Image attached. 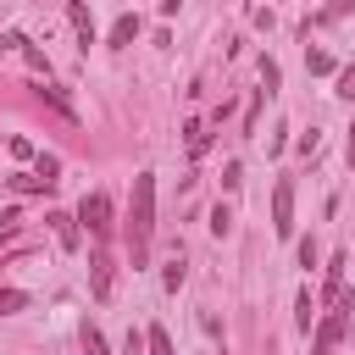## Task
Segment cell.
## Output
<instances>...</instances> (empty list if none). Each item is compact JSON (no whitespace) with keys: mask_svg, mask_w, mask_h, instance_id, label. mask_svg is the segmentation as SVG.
Instances as JSON below:
<instances>
[{"mask_svg":"<svg viewBox=\"0 0 355 355\" xmlns=\"http://www.w3.org/2000/svg\"><path fill=\"white\" fill-rule=\"evenodd\" d=\"M11 189H17V194H39V189H44V183H39V178H33V172H17V178H11Z\"/></svg>","mask_w":355,"mask_h":355,"instance_id":"obj_17","label":"cell"},{"mask_svg":"<svg viewBox=\"0 0 355 355\" xmlns=\"http://www.w3.org/2000/svg\"><path fill=\"white\" fill-rule=\"evenodd\" d=\"M211 233H216V239H227V233H233V211H227V205H216V211H211Z\"/></svg>","mask_w":355,"mask_h":355,"instance_id":"obj_13","label":"cell"},{"mask_svg":"<svg viewBox=\"0 0 355 355\" xmlns=\"http://www.w3.org/2000/svg\"><path fill=\"white\" fill-rule=\"evenodd\" d=\"M144 344H150V355H178V349H172V338H166V327H150V333H144Z\"/></svg>","mask_w":355,"mask_h":355,"instance_id":"obj_11","label":"cell"},{"mask_svg":"<svg viewBox=\"0 0 355 355\" xmlns=\"http://www.w3.org/2000/svg\"><path fill=\"white\" fill-rule=\"evenodd\" d=\"M22 305H28L22 288H0V316H11V311H22Z\"/></svg>","mask_w":355,"mask_h":355,"instance_id":"obj_16","label":"cell"},{"mask_svg":"<svg viewBox=\"0 0 355 355\" xmlns=\"http://www.w3.org/2000/svg\"><path fill=\"white\" fill-rule=\"evenodd\" d=\"M78 227H89L94 244H105V239H111V200H105V194H83V205H78Z\"/></svg>","mask_w":355,"mask_h":355,"instance_id":"obj_2","label":"cell"},{"mask_svg":"<svg viewBox=\"0 0 355 355\" xmlns=\"http://www.w3.org/2000/svg\"><path fill=\"white\" fill-rule=\"evenodd\" d=\"M33 178H39L44 189H55V183H61V161H55V155H39V161H33Z\"/></svg>","mask_w":355,"mask_h":355,"instance_id":"obj_10","label":"cell"},{"mask_svg":"<svg viewBox=\"0 0 355 355\" xmlns=\"http://www.w3.org/2000/svg\"><path fill=\"white\" fill-rule=\"evenodd\" d=\"M83 349H89V355H111L105 338H100V327H83Z\"/></svg>","mask_w":355,"mask_h":355,"instance_id":"obj_18","label":"cell"},{"mask_svg":"<svg viewBox=\"0 0 355 355\" xmlns=\"http://www.w3.org/2000/svg\"><path fill=\"white\" fill-rule=\"evenodd\" d=\"M272 233L294 239V183L288 178H277V189H272Z\"/></svg>","mask_w":355,"mask_h":355,"instance_id":"obj_3","label":"cell"},{"mask_svg":"<svg viewBox=\"0 0 355 355\" xmlns=\"http://www.w3.org/2000/svg\"><path fill=\"white\" fill-rule=\"evenodd\" d=\"M111 283H116L111 250H105V244H94V255H89V288H94V300H111Z\"/></svg>","mask_w":355,"mask_h":355,"instance_id":"obj_4","label":"cell"},{"mask_svg":"<svg viewBox=\"0 0 355 355\" xmlns=\"http://www.w3.org/2000/svg\"><path fill=\"white\" fill-rule=\"evenodd\" d=\"M349 11H355V0H327L316 22H338V17H349Z\"/></svg>","mask_w":355,"mask_h":355,"instance_id":"obj_15","label":"cell"},{"mask_svg":"<svg viewBox=\"0 0 355 355\" xmlns=\"http://www.w3.org/2000/svg\"><path fill=\"white\" fill-rule=\"evenodd\" d=\"M67 17H72V28H78V39H83V50L94 44V11L83 6V0H67Z\"/></svg>","mask_w":355,"mask_h":355,"instance_id":"obj_5","label":"cell"},{"mask_svg":"<svg viewBox=\"0 0 355 355\" xmlns=\"http://www.w3.org/2000/svg\"><path fill=\"white\" fill-rule=\"evenodd\" d=\"M183 139H189V155H194V161L211 150V133H205V122H189V128H183Z\"/></svg>","mask_w":355,"mask_h":355,"instance_id":"obj_9","label":"cell"},{"mask_svg":"<svg viewBox=\"0 0 355 355\" xmlns=\"http://www.w3.org/2000/svg\"><path fill=\"white\" fill-rule=\"evenodd\" d=\"M122 239H128V261H133V266H150V239H155V172H139V178H133V200H128Z\"/></svg>","mask_w":355,"mask_h":355,"instance_id":"obj_1","label":"cell"},{"mask_svg":"<svg viewBox=\"0 0 355 355\" xmlns=\"http://www.w3.org/2000/svg\"><path fill=\"white\" fill-rule=\"evenodd\" d=\"M39 100H44V105H55V111H61L67 122H78V111H72V100H67V89H55V83H39Z\"/></svg>","mask_w":355,"mask_h":355,"instance_id":"obj_8","label":"cell"},{"mask_svg":"<svg viewBox=\"0 0 355 355\" xmlns=\"http://www.w3.org/2000/svg\"><path fill=\"white\" fill-rule=\"evenodd\" d=\"M133 39H139V17H133V11H122V17L111 22V33H105V44H111V50H122V44H133Z\"/></svg>","mask_w":355,"mask_h":355,"instance_id":"obj_6","label":"cell"},{"mask_svg":"<svg viewBox=\"0 0 355 355\" xmlns=\"http://www.w3.org/2000/svg\"><path fill=\"white\" fill-rule=\"evenodd\" d=\"M344 155H349V166H355V122H349V144H344Z\"/></svg>","mask_w":355,"mask_h":355,"instance_id":"obj_21","label":"cell"},{"mask_svg":"<svg viewBox=\"0 0 355 355\" xmlns=\"http://www.w3.org/2000/svg\"><path fill=\"white\" fill-rule=\"evenodd\" d=\"M305 67H311L316 78H327V72H333V55H327V50H305Z\"/></svg>","mask_w":355,"mask_h":355,"instance_id":"obj_12","label":"cell"},{"mask_svg":"<svg viewBox=\"0 0 355 355\" xmlns=\"http://www.w3.org/2000/svg\"><path fill=\"white\" fill-rule=\"evenodd\" d=\"M50 227H55V239H61V250H78V239H83V227H78V216H67V211H50Z\"/></svg>","mask_w":355,"mask_h":355,"instance_id":"obj_7","label":"cell"},{"mask_svg":"<svg viewBox=\"0 0 355 355\" xmlns=\"http://www.w3.org/2000/svg\"><path fill=\"white\" fill-rule=\"evenodd\" d=\"M161 283H166V288H178V283H183V250H172V261H166Z\"/></svg>","mask_w":355,"mask_h":355,"instance_id":"obj_14","label":"cell"},{"mask_svg":"<svg viewBox=\"0 0 355 355\" xmlns=\"http://www.w3.org/2000/svg\"><path fill=\"white\" fill-rule=\"evenodd\" d=\"M211 355H216V349H211Z\"/></svg>","mask_w":355,"mask_h":355,"instance_id":"obj_22","label":"cell"},{"mask_svg":"<svg viewBox=\"0 0 355 355\" xmlns=\"http://www.w3.org/2000/svg\"><path fill=\"white\" fill-rule=\"evenodd\" d=\"M239 183H244V166L227 161V166H222V189H239Z\"/></svg>","mask_w":355,"mask_h":355,"instance_id":"obj_19","label":"cell"},{"mask_svg":"<svg viewBox=\"0 0 355 355\" xmlns=\"http://www.w3.org/2000/svg\"><path fill=\"white\" fill-rule=\"evenodd\" d=\"M338 94H344V100H355V67H344V72H338Z\"/></svg>","mask_w":355,"mask_h":355,"instance_id":"obj_20","label":"cell"}]
</instances>
